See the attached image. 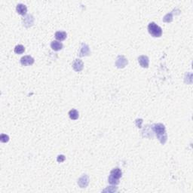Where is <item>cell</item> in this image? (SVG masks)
Instances as JSON below:
<instances>
[{"instance_id":"obj_13","label":"cell","mask_w":193,"mask_h":193,"mask_svg":"<svg viewBox=\"0 0 193 193\" xmlns=\"http://www.w3.org/2000/svg\"><path fill=\"white\" fill-rule=\"evenodd\" d=\"M67 36V33L64 31H57L55 33V38H57V40H59V41H63L64 39H66Z\"/></svg>"},{"instance_id":"obj_3","label":"cell","mask_w":193,"mask_h":193,"mask_svg":"<svg viewBox=\"0 0 193 193\" xmlns=\"http://www.w3.org/2000/svg\"><path fill=\"white\" fill-rule=\"evenodd\" d=\"M148 30L149 33L151 34L152 36L153 37H161L162 35V28L158 26L154 22H152L149 24L148 26Z\"/></svg>"},{"instance_id":"obj_16","label":"cell","mask_w":193,"mask_h":193,"mask_svg":"<svg viewBox=\"0 0 193 193\" xmlns=\"http://www.w3.org/2000/svg\"><path fill=\"white\" fill-rule=\"evenodd\" d=\"M173 20V13H169L165 16L163 18L164 22H167V23H170Z\"/></svg>"},{"instance_id":"obj_10","label":"cell","mask_w":193,"mask_h":193,"mask_svg":"<svg viewBox=\"0 0 193 193\" xmlns=\"http://www.w3.org/2000/svg\"><path fill=\"white\" fill-rule=\"evenodd\" d=\"M23 25L26 27H30L33 26L34 22V18L33 17V15H27L25 17H23Z\"/></svg>"},{"instance_id":"obj_2","label":"cell","mask_w":193,"mask_h":193,"mask_svg":"<svg viewBox=\"0 0 193 193\" xmlns=\"http://www.w3.org/2000/svg\"><path fill=\"white\" fill-rule=\"evenodd\" d=\"M122 172L121 169L115 168L111 171L108 178V182L112 185H118L119 183V179L122 177Z\"/></svg>"},{"instance_id":"obj_17","label":"cell","mask_w":193,"mask_h":193,"mask_svg":"<svg viewBox=\"0 0 193 193\" xmlns=\"http://www.w3.org/2000/svg\"><path fill=\"white\" fill-rule=\"evenodd\" d=\"M0 140L2 143H7V142L9 141V136L7 134H2L0 136Z\"/></svg>"},{"instance_id":"obj_4","label":"cell","mask_w":193,"mask_h":193,"mask_svg":"<svg viewBox=\"0 0 193 193\" xmlns=\"http://www.w3.org/2000/svg\"><path fill=\"white\" fill-rule=\"evenodd\" d=\"M128 60H127L124 56L119 55V56L117 57L116 61H115V66L119 69L124 68V67L128 64Z\"/></svg>"},{"instance_id":"obj_12","label":"cell","mask_w":193,"mask_h":193,"mask_svg":"<svg viewBox=\"0 0 193 193\" xmlns=\"http://www.w3.org/2000/svg\"><path fill=\"white\" fill-rule=\"evenodd\" d=\"M51 47H52V48L54 51L57 52V51L61 50L62 48H63V44L61 42H58V41H53L51 43Z\"/></svg>"},{"instance_id":"obj_7","label":"cell","mask_w":193,"mask_h":193,"mask_svg":"<svg viewBox=\"0 0 193 193\" xmlns=\"http://www.w3.org/2000/svg\"><path fill=\"white\" fill-rule=\"evenodd\" d=\"M138 61L140 63V66L143 68H148L149 67V57L145 55H141L138 57Z\"/></svg>"},{"instance_id":"obj_1","label":"cell","mask_w":193,"mask_h":193,"mask_svg":"<svg viewBox=\"0 0 193 193\" xmlns=\"http://www.w3.org/2000/svg\"><path fill=\"white\" fill-rule=\"evenodd\" d=\"M152 129L153 130L156 134L157 137L161 142L162 144H165L168 139V136H167L166 131H165V127L163 124H154L152 126Z\"/></svg>"},{"instance_id":"obj_14","label":"cell","mask_w":193,"mask_h":193,"mask_svg":"<svg viewBox=\"0 0 193 193\" xmlns=\"http://www.w3.org/2000/svg\"><path fill=\"white\" fill-rule=\"evenodd\" d=\"M69 115H70V118H71L72 120H76L78 119V116H79V114H78V112L76 110L73 109V110H71L69 112Z\"/></svg>"},{"instance_id":"obj_6","label":"cell","mask_w":193,"mask_h":193,"mask_svg":"<svg viewBox=\"0 0 193 193\" xmlns=\"http://www.w3.org/2000/svg\"><path fill=\"white\" fill-rule=\"evenodd\" d=\"M90 49H89V46L85 43L82 44V47H81V51H80L78 56L79 57H85V56H88L90 54Z\"/></svg>"},{"instance_id":"obj_8","label":"cell","mask_w":193,"mask_h":193,"mask_svg":"<svg viewBox=\"0 0 193 193\" xmlns=\"http://www.w3.org/2000/svg\"><path fill=\"white\" fill-rule=\"evenodd\" d=\"M20 63L23 66H30L34 63V59L31 56H24L20 59Z\"/></svg>"},{"instance_id":"obj_18","label":"cell","mask_w":193,"mask_h":193,"mask_svg":"<svg viewBox=\"0 0 193 193\" xmlns=\"http://www.w3.org/2000/svg\"><path fill=\"white\" fill-rule=\"evenodd\" d=\"M65 159H66V157L64 156V155H59L58 156H57V161L58 162H60V163H61V162H63Z\"/></svg>"},{"instance_id":"obj_15","label":"cell","mask_w":193,"mask_h":193,"mask_svg":"<svg viewBox=\"0 0 193 193\" xmlns=\"http://www.w3.org/2000/svg\"><path fill=\"white\" fill-rule=\"evenodd\" d=\"M25 52V48L22 45H18L15 48V52L17 54H21Z\"/></svg>"},{"instance_id":"obj_5","label":"cell","mask_w":193,"mask_h":193,"mask_svg":"<svg viewBox=\"0 0 193 193\" xmlns=\"http://www.w3.org/2000/svg\"><path fill=\"white\" fill-rule=\"evenodd\" d=\"M84 63L80 59H75L73 63V68L75 72H80L83 70Z\"/></svg>"},{"instance_id":"obj_11","label":"cell","mask_w":193,"mask_h":193,"mask_svg":"<svg viewBox=\"0 0 193 193\" xmlns=\"http://www.w3.org/2000/svg\"><path fill=\"white\" fill-rule=\"evenodd\" d=\"M16 10H17V13L19 15H26L27 12V8L25 5H23V4H18L17 5V8H16Z\"/></svg>"},{"instance_id":"obj_9","label":"cell","mask_w":193,"mask_h":193,"mask_svg":"<svg viewBox=\"0 0 193 193\" xmlns=\"http://www.w3.org/2000/svg\"><path fill=\"white\" fill-rule=\"evenodd\" d=\"M89 183V177L87 175H83L78 180V184L81 188H85Z\"/></svg>"}]
</instances>
